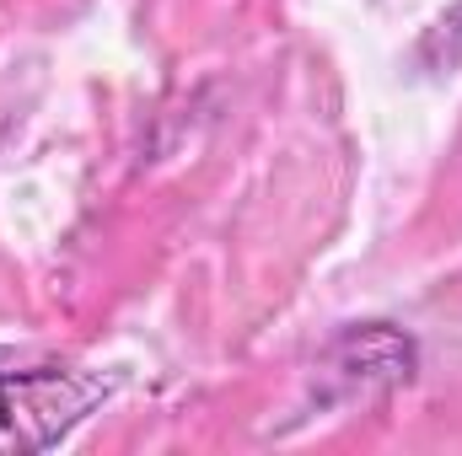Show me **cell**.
I'll return each mask as SVG.
<instances>
[{"label": "cell", "instance_id": "cell-1", "mask_svg": "<svg viewBox=\"0 0 462 456\" xmlns=\"http://www.w3.org/2000/svg\"><path fill=\"white\" fill-rule=\"evenodd\" d=\"M108 392H114V381L103 370L27 360L16 349H0V451L60 446Z\"/></svg>", "mask_w": 462, "mask_h": 456}, {"label": "cell", "instance_id": "cell-2", "mask_svg": "<svg viewBox=\"0 0 462 456\" xmlns=\"http://www.w3.org/2000/svg\"><path fill=\"white\" fill-rule=\"evenodd\" d=\"M420 370V349L403 328L393 323H360L345 328L339 339L328 343V354L318 360V381L328 387V397H345V403H371V397H387L398 387H409Z\"/></svg>", "mask_w": 462, "mask_h": 456}, {"label": "cell", "instance_id": "cell-3", "mask_svg": "<svg viewBox=\"0 0 462 456\" xmlns=\"http://www.w3.org/2000/svg\"><path fill=\"white\" fill-rule=\"evenodd\" d=\"M420 59H425L430 70H452V65L462 59V5H457V11H447V16L425 32Z\"/></svg>", "mask_w": 462, "mask_h": 456}]
</instances>
